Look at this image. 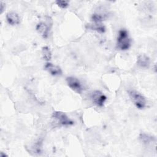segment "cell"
I'll use <instances>...</instances> for the list:
<instances>
[{
  "mask_svg": "<svg viewBox=\"0 0 157 157\" xmlns=\"http://www.w3.org/2000/svg\"><path fill=\"white\" fill-rule=\"evenodd\" d=\"M88 28L95 31L99 33H104L105 31V28L101 23H94L92 24H89Z\"/></svg>",
  "mask_w": 157,
  "mask_h": 157,
  "instance_id": "8fae6325",
  "label": "cell"
},
{
  "mask_svg": "<svg viewBox=\"0 0 157 157\" xmlns=\"http://www.w3.org/2000/svg\"><path fill=\"white\" fill-rule=\"evenodd\" d=\"M139 137H140V139L141 140V141L143 142L145 144H151V142H153L155 140V138L154 137L149 136V135H148L147 134H145V133L140 134Z\"/></svg>",
  "mask_w": 157,
  "mask_h": 157,
  "instance_id": "4fadbf2b",
  "label": "cell"
},
{
  "mask_svg": "<svg viewBox=\"0 0 157 157\" xmlns=\"http://www.w3.org/2000/svg\"><path fill=\"white\" fill-rule=\"evenodd\" d=\"M0 156L1 157H5V156H7V155L5 153H3V152H1V154H0Z\"/></svg>",
  "mask_w": 157,
  "mask_h": 157,
  "instance_id": "2e32d148",
  "label": "cell"
},
{
  "mask_svg": "<svg viewBox=\"0 0 157 157\" xmlns=\"http://www.w3.org/2000/svg\"><path fill=\"white\" fill-rule=\"evenodd\" d=\"M52 22L48 21L47 22H40L39 23L36 27V29L37 33L44 39L48 37L50 30L52 26Z\"/></svg>",
  "mask_w": 157,
  "mask_h": 157,
  "instance_id": "8992f818",
  "label": "cell"
},
{
  "mask_svg": "<svg viewBox=\"0 0 157 157\" xmlns=\"http://www.w3.org/2000/svg\"><path fill=\"white\" fill-rule=\"evenodd\" d=\"M131 45V40L128 32L122 29L119 31L117 39V48L121 51L128 50Z\"/></svg>",
  "mask_w": 157,
  "mask_h": 157,
  "instance_id": "6da1fadb",
  "label": "cell"
},
{
  "mask_svg": "<svg viewBox=\"0 0 157 157\" xmlns=\"http://www.w3.org/2000/svg\"><path fill=\"white\" fill-rule=\"evenodd\" d=\"M6 9V4L2 1H1L0 2V13H2Z\"/></svg>",
  "mask_w": 157,
  "mask_h": 157,
  "instance_id": "9a60e30c",
  "label": "cell"
},
{
  "mask_svg": "<svg viewBox=\"0 0 157 157\" xmlns=\"http://www.w3.org/2000/svg\"><path fill=\"white\" fill-rule=\"evenodd\" d=\"M128 93L131 101L137 109L142 110L145 107L147 101L142 94L134 90H129Z\"/></svg>",
  "mask_w": 157,
  "mask_h": 157,
  "instance_id": "7a4b0ae2",
  "label": "cell"
},
{
  "mask_svg": "<svg viewBox=\"0 0 157 157\" xmlns=\"http://www.w3.org/2000/svg\"><path fill=\"white\" fill-rule=\"evenodd\" d=\"M52 118L60 126H71L74 124V121L71 120L65 113L61 111H55L52 113Z\"/></svg>",
  "mask_w": 157,
  "mask_h": 157,
  "instance_id": "3957f363",
  "label": "cell"
},
{
  "mask_svg": "<svg viewBox=\"0 0 157 157\" xmlns=\"http://www.w3.org/2000/svg\"><path fill=\"white\" fill-rule=\"evenodd\" d=\"M56 5L61 9H66L69 6V2L65 0H57L55 1Z\"/></svg>",
  "mask_w": 157,
  "mask_h": 157,
  "instance_id": "5bb4252c",
  "label": "cell"
},
{
  "mask_svg": "<svg viewBox=\"0 0 157 157\" xmlns=\"http://www.w3.org/2000/svg\"><path fill=\"white\" fill-rule=\"evenodd\" d=\"M66 81L67 86L74 92L77 94H82L83 88L80 81L76 77L73 76L67 77Z\"/></svg>",
  "mask_w": 157,
  "mask_h": 157,
  "instance_id": "277c9868",
  "label": "cell"
},
{
  "mask_svg": "<svg viewBox=\"0 0 157 157\" xmlns=\"http://www.w3.org/2000/svg\"><path fill=\"white\" fill-rule=\"evenodd\" d=\"M93 102L98 107H102L107 100L106 96L99 90H94L91 94Z\"/></svg>",
  "mask_w": 157,
  "mask_h": 157,
  "instance_id": "5b68a950",
  "label": "cell"
},
{
  "mask_svg": "<svg viewBox=\"0 0 157 157\" xmlns=\"http://www.w3.org/2000/svg\"><path fill=\"white\" fill-rule=\"evenodd\" d=\"M108 17V13L104 11L96 12L92 14L91 17V20L94 23H101L102 21L105 20Z\"/></svg>",
  "mask_w": 157,
  "mask_h": 157,
  "instance_id": "9c48e42d",
  "label": "cell"
},
{
  "mask_svg": "<svg viewBox=\"0 0 157 157\" xmlns=\"http://www.w3.org/2000/svg\"><path fill=\"white\" fill-rule=\"evenodd\" d=\"M42 58L46 61H49L52 59V52L48 46H44L42 48Z\"/></svg>",
  "mask_w": 157,
  "mask_h": 157,
  "instance_id": "7c38bea8",
  "label": "cell"
},
{
  "mask_svg": "<svg viewBox=\"0 0 157 157\" xmlns=\"http://www.w3.org/2000/svg\"><path fill=\"white\" fill-rule=\"evenodd\" d=\"M45 69L53 76L61 75L63 73L62 69L59 66L52 64V63L47 62L44 66Z\"/></svg>",
  "mask_w": 157,
  "mask_h": 157,
  "instance_id": "52a82bcc",
  "label": "cell"
},
{
  "mask_svg": "<svg viewBox=\"0 0 157 157\" xmlns=\"http://www.w3.org/2000/svg\"><path fill=\"white\" fill-rule=\"evenodd\" d=\"M150 61L148 56L145 55H140L137 57V64L142 68H148L150 66Z\"/></svg>",
  "mask_w": 157,
  "mask_h": 157,
  "instance_id": "30bf717a",
  "label": "cell"
},
{
  "mask_svg": "<svg viewBox=\"0 0 157 157\" xmlns=\"http://www.w3.org/2000/svg\"><path fill=\"white\" fill-rule=\"evenodd\" d=\"M6 20L10 25L14 26L19 25L20 23V18L19 15L15 12H9L6 15Z\"/></svg>",
  "mask_w": 157,
  "mask_h": 157,
  "instance_id": "ba28073f",
  "label": "cell"
}]
</instances>
